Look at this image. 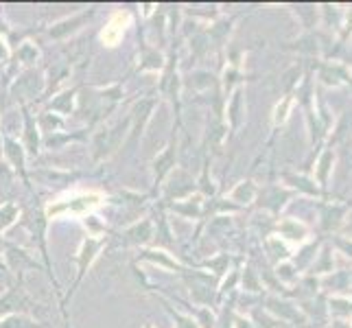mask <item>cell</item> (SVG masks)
Returning <instances> with one entry per match:
<instances>
[{
  "label": "cell",
  "instance_id": "obj_12",
  "mask_svg": "<svg viewBox=\"0 0 352 328\" xmlns=\"http://www.w3.org/2000/svg\"><path fill=\"white\" fill-rule=\"evenodd\" d=\"M166 311L171 313V318L175 320L177 328H197V326H195V322H192L190 318H184V315L175 313V311H173V307H168V305H166Z\"/></svg>",
  "mask_w": 352,
  "mask_h": 328
},
{
  "label": "cell",
  "instance_id": "obj_5",
  "mask_svg": "<svg viewBox=\"0 0 352 328\" xmlns=\"http://www.w3.org/2000/svg\"><path fill=\"white\" fill-rule=\"evenodd\" d=\"M0 328H44V326L29 320V318H24V315H9V318L0 322Z\"/></svg>",
  "mask_w": 352,
  "mask_h": 328
},
{
  "label": "cell",
  "instance_id": "obj_16",
  "mask_svg": "<svg viewBox=\"0 0 352 328\" xmlns=\"http://www.w3.org/2000/svg\"><path fill=\"white\" fill-rule=\"evenodd\" d=\"M64 328H70V326H68V318H66V324H64Z\"/></svg>",
  "mask_w": 352,
  "mask_h": 328
},
{
  "label": "cell",
  "instance_id": "obj_3",
  "mask_svg": "<svg viewBox=\"0 0 352 328\" xmlns=\"http://www.w3.org/2000/svg\"><path fill=\"white\" fill-rule=\"evenodd\" d=\"M5 259H7L9 270L11 272H18V274H22L24 267H35V263L29 259V254L22 252L16 245H11V243H7V245H5Z\"/></svg>",
  "mask_w": 352,
  "mask_h": 328
},
{
  "label": "cell",
  "instance_id": "obj_9",
  "mask_svg": "<svg viewBox=\"0 0 352 328\" xmlns=\"http://www.w3.org/2000/svg\"><path fill=\"white\" fill-rule=\"evenodd\" d=\"M129 237H131L133 241H140V243L149 241V239H151V223H149V221H142V223H138V226H133V228L129 230Z\"/></svg>",
  "mask_w": 352,
  "mask_h": 328
},
{
  "label": "cell",
  "instance_id": "obj_13",
  "mask_svg": "<svg viewBox=\"0 0 352 328\" xmlns=\"http://www.w3.org/2000/svg\"><path fill=\"white\" fill-rule=\"evenodd\" d=\"M24 62H35V57H38V51L31 46V44H24L22 48H20V53H18Z\"/></svg>",
  "mask_w": 352,
  "mask_h": 328
},
{
  "label": "cell",
  "instance_id": "obj_17",
  "mask_svg": "<svg viewBox=\"0 0 352 328\" xmlns=\"http://www.w3.org/2000/svg\"><path fill=\"white\" fill-rule=\"evenodd\" d=\"M0 270H3V263H0Z\"/></svg>",
  "mask_w": 352,
  "mask_h": 328
},
{
  "label": "cell",
  "instance_id": "obj_1",
  "mask_svg": "<svg viewBox=\"0 0 352 328\" xmlns=\"http://www.w3.org/2000/svg\"><path fill=\"white\" fill-rule=\"evenodd\" d=\"M103 243H105L103 239H92V237H88L86 241L81 243V250H79V254H77V281H75V285H72V289L68 291V296L62 300L64 318H66V302H68V298L79 289V285H81V281H83V276H86V272H88V267L94 263L96 256H99V252H101V248H103Z\"/></svg>",
  "mask_w": 352,
  "mask_h": 328
},
{
  "label": "cell",
  "instance_id": "obj_14",
  "mask_svg": "<svg viewBox=\"0 0 352 328\" xmlns=\"http://www.w3.org/2000/svg\"><path fill=\"white\" fill-rule=\"evenodd\" d=\"M5 248V243H3V239H0V250H3Z\"/></svg>",
  "mask_w": 352,
  "mask_h": 328
},
{
  "label": "cell",
  "instance_id": "obj_8",
  "mask_svg": "<svg viewBox=\"0 0 352 328\" xmlns=\"http://www.w3.org/2000/svg\"><path fill=\"white\" fill-rule=\"evenodd\" d=\"M18 219V208L14 204H5L3 208H0V230L9 228Z\"/></svg>",
  "mask_w": 352,
  "mask_h": 328
},
{
  "label": "cell",
  "instance_id": "obj_6",
  "mask_svg": "<svg viewBox=\"0 0 352 328\" xmlns=\"http://www.w3.org/2000/svg\"><path fill=\"white\" fill-rule=\"evenodd\" d=\"M171 164H173V144L155 160V182H160V179L168 173V168H171Z\"/></svg>",
  "mask_w": 352,
  "mask_h": 328
},
{
  "label": "cell",
  "instance_id": "obj_11",
  "mask_svg": "<svg viewBox=\"0 0 352 328\" xmlns=\"http://www.w3.org/2000/svg\"><path fill=\"white\" fill-rule=\"evenodd\" d=\"M5 147H7V155L11 157V160H14L16 168H20V171H22V149L18 147L14 140H7Z\"/></svg>",
  "mask_w": 352,
  "mask_h": 328
},
{
  "label": "cell",
  "instance_id": "obj_4",
  "mask_svg": "<svg viewBox=\"0 0 352 328\" xmlns=\"http://www.w3.org/2000/svg\"><path fill=\"white\" fill-rule=\"evenodd\" d=\"M99 204V195H81V197H75L70 204H59L55 208H51V215L53 212H59V210H86L90 206Z\"/></svg>",
  "mask_w": 352,
  "mask_h": 328
},
{
  "label": "cell",
  "instance_id": "obj_2",
  "mask_svg": "<svg viewBox=\"0 0 352 328\" xmlns=\"http://www.w3.org/2000/svg\"><path fill=\"white\" fill-rule=\"evenodd\" d=\"M35 305L31 302V298L24 294V289L20 285L9 287L5 291V296L0 298V318H9V315H20V311H29Z\"/></svg>",
  "mask_w": 352,
  "mask_h": 328
},
{
  "label": "cell",
  "instance_id": "obj_7",
  "mask_svg": "<svg viewBox=\"0 0 352 328\" xmlns=\"http://www.w3.org/2000/svg\"><path fill=\"white\" fill-rule=\"evenodd\" d=\"M24 120H27V147L35 155V153H38L40 140H38V129H35V123H33V118H31V114L27 112V109H24Z\"/></svg>",
  "mask_w": 352,
  "mask_h": 328
},
{
  "label": "cell",
  "instance_id": "obj_15",
  "mask_svg": "<svg viewBox=\"0 0 352 328\" xmlns=\"http://www.w3.org/2000/svg\"><path fill=\"white\" fill-rule=\"evenodd\" d=\"M142 328H153V326H151V324H144Z\"/></svg>",
  "mask_w": 352,
  "mask_h": 328
},
{
  "label": "cell",
  "instance_id": "obj_10",
  "mask_svg": "<svg viewBox=\"0 0 352 328\" xmlns=\"http://www.w3.org/2000/svg\"><path fill=\"white\" fill-rule=\"evenodd\" d=\"M142 259H149L153 263H160V265L168 267V270H177L175 261H168L166 254H162V252H142Z\"/></svg>",
  "mask_w": 352,
  "mask_h": 328
}]
</instances>
